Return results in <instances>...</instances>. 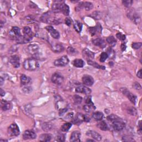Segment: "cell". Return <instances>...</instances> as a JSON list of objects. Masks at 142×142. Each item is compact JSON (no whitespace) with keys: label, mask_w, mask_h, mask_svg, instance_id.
<instances>
[{"label":"cell","mask_w":142,"mask_h":142,"mask_svg":"<svg viewBox=\"0 0 142 142\" xmlns=\"http://www.w3.org/2000/svg\"><path fill=\"white\" fill-rule=\"evenodd\" d=\"M109 122L112 123L113 128L116 131H120L125 128V124L123 120L114 114H111L107 117Z\"/></svg>","instance_id":"obj_1"},{"label":"cell","mask_w":142,"mask_h":142,"mask_svg":"<svg viewBox=\"0 0 142 142\" xmlns=\"http://www.w3.org/2000/svg\"><path fill=\"white\" fill-rule=\"evenodd\" d=\"M9 36L12 40L16 41L19 43H23V36L21 34V30L17 27H13L9 32Z\"/></svg>","instance_id":"obj_2"},{"label":"cell","mask_w":142,"mask_h":142,"mask_svg":"<svg viewBox=\"0 0 142 142\" xmlns=\"http://www.w3.org/2000/svg\"><path fill=\"white\" fill-rule=\"evenodd\" d=\"M40 64L35 58L26 59L23 62V67L26 70L33 71L37 69Z\"/></svg>","instance_id":"obj_3"},{"label":"cell","mask_w":142,"mask_h":142,"mask_svg":"<svg viewBox=\"0 0 142 142\" xmlns=\"http://www.w3.org/2000/svg\"><path fill=\"white\" fill-rule=\"evenodd\" d=\"M23 43H27L29 42L33 38V33L31 28L29 27H25L23 29Z\"/></svg>","instance_id":"obj_4"},{"label":"cell","mask_w":142,"mask_h":142,"mask_svg":"<svg viewBox=\"0 0 142 142\" xmlns=\"http://www.w3.org/2000/svg\"><path fill=\"white\" fill-rule=\"evenodd\" d=\"M40 47H39L37 44H30L27 47V50H28V53L31 54L32 56H33L35 58L38 56L39 54H40Z\"/></svg>","instance_id":"obj_5"},{"label":"cell","mask_w":142,"mask_h":142,"mask_svg":"<svg viewBox=\"0 0 142 142\" xmlns=\"http://www.w3.org/2000/svg\"><path fill=\"white\" fill-rule=\"evenodd\" d=\"M20 133L19 127L16 123H12L8 128V134L11 137H17Z\"/></svg>","instance_id":"obj_6"},{"label":"cell","mask_w":142,"mask_h":142,"mask_svg":"<svg viewBox=\"0 0 142 142\" xmlns=\"http://www.w3.org/2000/svg\"><path fill=\"white\" fill-rule=\"evenodd\" d=\"M69 63V59L67 56H63L59 59H56L54 62V66L57 67H64L67 66Z\"/></svg>","instance_id":"obj_7"},{"label":"cell","mask_w":142,"mask_h":142,"mask_svg":"<svg viewBox=\"0 0 142 142\" xmlns=\"http://www.w3.org/2000/svg\"><path fill=\"white\" fill-rule=\"evenodd\" d=\"M51 81H52L53 83L57 84V85H60L63 82L64 78L59 73H55L52 75V78H51Z\"/></svg>","instance_id":"obj_8"},{"label":"cell","mask_w":142,"mask_h":142,"mask_svg":"<svg viewBox=\"0 0 142 142\" xmlns=\"http://www.w3.org/2000/svg\"><path fill=\"white\" fill-rule=\"evenodd\" d=\"M83 82V83L86 86H92L94 83V79L90 75H84L82 79Z\"/></svg>","instance_id":"obj_9"},{"label":"cell","mask_w":142,"mask_h":142,"mask_svg":"<svg viewBox=\"0 0 142 142\" xmlns=\"http://www.w3.org/2000/svg\"><path fill=\"white\" fill-rule=\"evenodd\" d=\"M84 117H85V115H84V114L82 113H78L76 114V116H75L74 118L72 119V123L74 124L75 125H79L82 123L84 121Z\"/></svg>","instance_id":"obj_10"},{"label":"cell","mask_w":142,"mask_h":142,"mask_svg":"<svg viewBox=\"0 0 142 142\" xmlns=\"http://www.w3.org/2000/svg\"><path fill=\"white\" fill-rule=\"evenodd\" d=\"M121 91L123 93V94H124L127 97L129 101H131L132 103L134 104H135V101H136V96L134 94H133L132 93L129 92L128 90L126 88H121Z\"/></svg>","instance_id":"obj_11"},{"label":"cell","mask_w":142,"mask_h":142,"mask_svg":"<svg viewBox=\"0 0 142 142\" xmlns=\"http://www.w3.org/2000/svg\"><path fill=\"white\" fill-rule=\"evenodd\" d=\"M46 29L47 30V31L50 33L51 36H52L53 38L57 39V40H58V39L59 38V33L57 31L56 29H54L52 26H47L46 27Z\"/></svg>","instance_id":"obj_12"},{"label":"cell","mask_w":142,"mask_h":142,"mask_svg":"<svg viewBox=\"0 0 142 142\" xmlns=\"http://www.w3.org/2000/svg\"><path fill=\"white\" fill-rule=\"evenodd\" d=\"M37 137L36 134L33 131L27 130L23 133V139L28 140V139H34Z\"/></svg>","instance_id":"obj_13"},{"label":"cell","mask_w":142,"mask_h":142,"mask_svg":"<svg viewBox=\"0 0 142 142\" xmlns=\"http://www.w3.org/2000/svg\"><path fill=\"white\" fill-rule=\"evenodd\" d=\"M75 92L85 94H89L91 93V90L85 86L80 85L75 88Z\"/></svg>","instance_id":"obj_14"},{"label":"cell","mask_w":142,"mask_h":142,"mask_svg":"<svg viewBox=\"0 0 142 142\" xmlns=\"http://www.w3.org/2000/svg\"><path fill=\"white\" fill-rule=\"evenodd\" d=\"M10 62L14 68H19L20 66V58L17 55L12 56L10 58Z\"/></svg>","instance_id":"obj_15"},{"label":"cell","mask_w":142,"mask_h":142,"mask_svg":"<svg viewBox=\"0 0 142 142\" xmlns=\"http://www.w3.org/2000/svg\"><path fill=\"white\" fill-rule=\"evenodd\" d=\"M82 54L83 57H85L86 59H87V61L92 60V59L94 58V53L88 49H87V48H85L83 50Z\"/></svg>","instance_id":"obj_16"},{"label":"cell","mask_w":142,"mask_h":142,"mask_svg":"<svg viewBox=\"0 0 142 142\" xmlns=\"http://www.w3.org/2000/svg\"><path fill=\"white\" fill-rule=\"evenodd\" d=\"M86 134L97 141H101L102 140V136L96 131H89L87 132Z\"/></svg>","instance_id":"obj_17"},{"label":"cell","mask_w":142,"mask_h":142,"mask_svg":"<svg viewBox=\"0 0 142 142\" xmlns=\"http://www.w3.org/2000/svg\"><path fill=\"white\" fill-rule=\"evenodd\" d=\"M81 136V132L79 131H74L72 133L71 138H70V141H80V138Z\"/></svg>","instance_id":"obj_18"},{"label":"cell","mask_w":142,"mask_h":142,"mask_svg":"<svg viewBox=\"0 0 142 142\" xmlns=\"http://www.w3.org/2000/svg\"><path fill=\"white\" fill-rule=\"evenodd\" d=\"M60 12L65 15V16H68L69 14V7L67 5L65 4V3H61L60 5Z\"/></svg>","instance_id":"obj_19"},{"label":"cell","mask_w":142,"mask_h":142,"mask_svg":"<svg viewBox=\"0 0 142 142\" xmlns=\"http://www.w3.org/2000/svg\"><path fill=\"white\" fill-rule=\"evenodd\" d=\"M93 44L96 46L103 48L105 47V43L103 40L101 38H96L92 41Z\"/></svg>","instance_id":"obj_20"},{"label":"cell","mask_w":142,"mask_h":142,"mask_svg":"<svg viewBox=\"0 0 142 142\" xmlns=\"http://www.w3.org/2000/svg\"><path fill=\"white\" fill-rule=\"evenodd\" d=\"M96 107L93 102L88 103H86L85 105L83 106V109L86 111L87 113H90L93 110H94Z\"/></svg>","instance_id":"obj_21"},{"label":"cell","mask_w":142,"mask_h":142,"mask_svg":"<svg viewBox=\"0 0 142 142\" xmlns=\"http://www.w3.org/2000/svg\"><path fill=\"white\" fill-rule=\"evenodd\" d=\"M52 49L53 52L58 53L63 51V50H64V47H63V46L61 44L55 43L52 44Z\"/></svg>","instance_id":"obj_22"},{"label":"cell","mask_w":142,"mask_h":142,"mask_svg":"<svg viewBox=\"0 0 142 142\" xmlns=\"http://www.w3.org/2000/svg\"><path fill=\"white\" fill-rule=\"evenodd\" d=\"M1 107L2 109L4 111H7L10 109L11 105L9 102L5 100H2L1 102Z\"/></svg>","instance_id":"obj_23"},{"label":"cell","mask_w":142,"mask_h":142,"mask_svg":"<svg viewBox=\"0 0 142 142\" xmlns=\"http://www.w3.org/2000/svg\"><path fill=\"white\" fill-rule=\"evenodd\" d=\"M62 1H55L53 3L52 6V11L54 13H59L60 12V5Z\"/></svg>","instance_id":"obj_24"},{"label":"cell","mask_w":142,"mask_h":142,"mask_svg":"<svg viewBox=\"0 0 142 142\" xmlns=\"http://www.w3.org/2000/svg\"><path fill=\"white\" fill-rule=\"evenodd\" d=\"M104 114L101 112H96L93 113L92 114L93 118L97 121H100L103 118Z\"/></svg>","instance_id":"obj_25"},{"label":"cell","mask_w":142,"mask_h":142,"mask_svg":"<svg viewBox=\"0 0 142 142\" xmlns=\"http://www.w3.org/2000/svg\"><path fill=\"white\" fill-rule=\"evenodd\" d=\"M97 127L101 130H102V131H106L109 130V127L107 124L104 120H102V121L100 120V122L97 124Z\"/></svg>","instance_id":"obj_26"},{"label":"cell","mask_w":142,"mask_h":142,"mask_svg":"<svg viewBox=\"0 0 142 142\" xmlns=\"http://www.w3.org/2000/svg\"><path fill=\"white\" fill-rule=\"evenodd\" d=\"M73 65L77 68H82L84 65V62L81 59H75L73 61Z\"/></svg>","instance_id":"obj_27"},{"label":"cell","mask_w":142,"mask_h":142,"mask_svg":"<svg viewBox=\"0 0 142 142\" xmlns=\"http://www.w3.org/2000/svg\"><path fill=\"white\" fill-rule=\"evenodd\" d=\"M30 78L27 77V75L25 74H22L20 78V81H21V83L22 85H26V84H28L30 82Z\"/></svg>","instance_id":"obj_28"},{"label":"cell","mask_w":142,"mask_h":142,"mask_svg":"<svg viewBox=\"0 0 142 142\" xmlns=\"http://www.w3.org/2000/svg\"><path fill=\"white\" fill-rule=\"evenodd\" d=\"M74 28L78 33H81L82 29V24L79 21H75L73 24Z\"/></svg>","instance_id":"obj_29"},{"label":"cell","mask_w":142,"mask_h":142,"mask_svg":"<svg viewBox=\"0 0 142 142\" xmlns=\"http://www.w3.org/2000/svg\"><path fill=\"white\" fill-rule=\"evenodd\" d=\"M101 26L100 25H99V26H96V27H90L89 28V32L90 33V34L92 35V36H94L96 35V34L97 33V32H100L101 31L99 30V28H101Z\"/></svg>","instance_id":"obj_30"},{"label":"cell","mask_w":142,"mask_h":142,"mask_svg":"<svg viewBox=\"0 0 142 142\" xmlns=\"http://www.w3.org/2000/svg\"><path fill=\"white\" fill-rule=\"evenodd\" d=\"M88 62V64L90 66H92L93 67H94L96 68H98V69H105V67L103 66H101L98 65L97 63H96V62L93 61L92 60H88L87 61Z\"/></svg>","instance_id":"obj_31"},{"label":"cell","mask_w":142,"mask_h":142,"mask_svg":"<svg viewBox=\"0 0 142 142\" xmlns=\"http://www.w3.org/2000/svg\"><path fill=\"white\" fill-rule=\"evenodd\" d=\"M52 139V136L49 134H43L40 135V140L42 141H49Z\"/></svg>","instance_id":"obj_32"},{"label":"cell","mask_w":142,"mask_h":142,"mask_svg":"<svg viewBox=\"0 0 142 142\" xmlns=\"http://www.w3.org/2000/svg\"><path fill=\"white\" fill-rule=\"evenodd\" d=\"M72 126V124L71 123H66L63 124L61 127V131L62 132H68Z\"/></svg>","instance_id":"obj_33"},{"label":"cell","mask_w":142,"mask_h":142,"mask_svg":"<svg viewBox=\"0 0 142 142\" xmlns=\"http://www.w3.org/2000/svg\"><path fill=\"white\" fill-rule=\"evenodd\" d=\"M106 40H107V42H108V43L112 45V46H114V45H115L117 43V41H116V40L115 39V38H114L113 36H109V37H108L106 39Z\"/></svg>","instance_id":"obj_34"},{"label":"cell","mask_w":142,"mask_h":142,"mask_svg":"<svg viewBox=\"0 0 142 142\" xmlns=\"http://www.w3.org/2000/svg\"><path fill=\"white\" fill-rule=\"evenodd\" d=\"M83 7H84L86 11H90L93 8V5L91 2H83Z\"/></svg>","instance_id":"obj_35"},{"label":"cell","mask_w":142,"mask_h":142,"mask_svg":"<svg viewBox=\"0 0 142 142\" xmlns=\"http://www.w3.org/2000/svg\"><path fill=\"white\" fill-rule=\"evenodd\" d=\"M73 101L76 104H81L82 102L83 99L82 98V97L78 96V95H74L73 97Z\"/></svg>","instance_id":"obj_36"},{"label":"cell","mask_w":142,"mask_h":142,"mask_svg":"<svg viewBox=\"0 0 142 142\" xmlns=\"http://www.w3.org/2000/svg\"><path fill=\"white\" fill-rule=\"evenodd\" d=\"M67 51L69 54H70V55H72V56L75 55V54H76L78 52L77 50H75V48L72 47H69L67 48Z\"/></svg>","instance_id":"obj_37"},{"label":"cell","mask_w":142,"mask_h":142,"mask_svg":"<svg viewBox=\"0 0 142 142\" xmlns=\"http://www.w3.org/2000/svg\"><path fill=\"white\" fill-rule=\"evenodd\" d=\"M91 16L96 20H99L101 18V13L99 11H95L92 13Z\"/></svg>","instance_id":"obj_38"},{"label":"cell","mask_w":142,"mask_h":142,"mask_svg":"<svg viewBox=\"0 0 142 142\" xmlns=\"http://www.w3.org/2000/svg\"><path fill=\"white\" fill-rule=\"evenodd\" d=\"M107 53L108 54V57H111V58H113L115 56V52H114V51L112 49L111 47L108 48V50L107 51Z\"/></svg>","instance_id":"obj_39"},{"label":"cell","mask_w":142,"mask_h":142,"mask_svg":"<svg viewBox=\"0 0 142 142\" xmlns=\"http://www.w3.org/2000/svg\"><path fill=\"white\" fill-rule=\"evenodd\" d=\"M127 111L128 113L132 116H136L137 114V110H136V109L134 107H130L129 108H128Z\"/></svg>","instance_id":"obj_40"},{"label":"cell","mask_w":142,"mask_h":142,"mask_svg":"<svg viewBox=\"0 0 142 142\" xmlns=\"http://www.w3.org/2000/svg\"><path fill=\"white\" fill-rule=\"evenodd\" d=\"M108 57V55L107 52H102L100 56V61L101 62H104Z\"/></svg>","instance_id":"obj_41"},{"label":"cell","mask_w":142,"mask_h":142,"mask_svg":"<svg viewBox=\"0 0 142 142\" xmlns=\"http://www.w3.org/2000/svg\"><path fill=\"white\" fill-rule=\"evenodd\" d=\"M122 3L125 7H130L132 5L133 1H132V0H125V1H123Z\"/></svg>","instance_id":"obj_42"},{"label":"cell","mask_w":142,"mask_h":142,"mask_svg":"<svg viewBox=\"0 0 142 142\" xmlns=\"http://www.w3.org/2000/svg\"><path fill=\"white\" fill-rule=\"evenodd\" d=\"M142 43L141 42H136V43H133L132 44V48H133L135 50H138L141 47Z\"/></svg>","instance_id":"obj_43"},{"label":"cell","mask_w":142,"mask_h":142,"mask_svg":"<svg viewBox=\"0 0 142 142\" xmlns=\"http://www.w3.org/2000/svg\"><path fill=\"white\" fill-rule=\"evenodd\" d=\"M42 128H43V129L45 131H48L52 128V126L48 123H44L43 124V125H42Z\"/></svg>","instance_id":"obj_44"},{"label":"cell","mask_w":142,"mask_h":142,"mask_svg":"<svg viewBox=\"0 0 142 142\" xmlns=\"http://www.w3.org/2000/svg\"><path fill=\"white\" fill-rule=\"evenodd\" d=\"M116 37L119 39V40H120V41H124L125 40V36L124 35H123L122 33H120V32H118V33H117V35H116Z\"/></svg>","instance_id":"obj_45"},{"label":"cell","mask_w":142,"mask_h":142,"mask_svg":"<svg viewBox=\"0 0 142 142\" xmlns=\"http://www.w3.org/2000/svg\"><path fill=\"white\" fill-rule=\"evenodd\" d=\"M57 140L59 141H64L65 140V136L63 134H59L57 137Z\"/></svg>","instance_id":"obj_46"},{"label":"cell","mask_w":142,"mask_h":142,"mask_svg":"<svg viewBox=\"0 0 142 142\" xmlns=\"http://www.w3.org/2000/svg\"><path fill=\"white\" fill-rule=\"evenodd\" d=\"M133 87H134V88L136 90H140L141 89V86L140 84L138 83V82H135L133 85Z\"/></svg>","instance_id":"obj_47"},{"label":"cell","mask_w":142,"mask_h":142,"mask_svg":"<svg viewBox=\"0 0 142 142\" xmlns=\"http://www.w3.org/2000/svg\"><path fill=\"white\" fill-rule=\"evenodd\" d=\"M122 140L124 141H134L133 139L131 138V137H128V136H124V137H123L122 138Z\"/></svg>","instance_id":"obj_48"},{"label":"cell","mask_w":142,"mask_h":142,"mask_svg":"<svg viewBox=\"0 0 142 142\" xmlns=\"http://www.w3.org/2000/svg\"><path fill=\"white\" fill-rule=\"evenodd\" d=\"M72 21L70 18L67 17L65 19V23L68 26H70L72 25Z\"/></svg>","instance_id":"obj_49"},{"label":"cell","mask_w":142,"mask_h":142,"mask_svg":"<svg viewBox=\"0 0 142 142\" xmlns=\"http://www.w3.org/2000/svg\"><path fill=\"white\" fill-rule=\"evenodd\" d=\"M73 118V113H70L68 114L67 116L66 117V119H68V120H72Z\"/></svg>","instance_id":"obj_50"},{"label":"cell","mask_w":142,"mask_h":142,"mask_svg":"<svg viewBox=\"0 0 142 142\" xmlns=\"http://www.w3.org/2000/svg\"><path fill=\"white\" fill-rule=\"evenodd\" d=\"M67 111V109H61V110L59 111V116H63V114H64V113H65L66 112V111Z\"/></svg>","instance_id":"obj_51"},{"label":"cell","mask_w":142,"mask_h":142,"mask_svg":"<svg viewBox=\"0 0 142 142\" xmlns=\"http://www.w3.org/2000/svg\"><path fill=\"white\" fill-rule=\"evenodd\" d=\"M137 77H139V78H142V75H141V69H140L139 71L138 72V73L137 74Z\"/></svg>","instance_id":"obj_52"},{"label":"cell","mask_w":142,"mask_h":142,"mask_svg":"<svg viewBox=\"0 0 142 142\" xmlns=\"http://www.w3.org/2000/svg\"><path fill=\"white\" fill-rule=\"evenodd\" d=\"M120 47H121V49H122V51H124L125 50V49H126L125 44H124V43H122L121 44V46H120Z\"/></svg>","instance_id":"obj_53"},{"label":"cell","mask_w":142,"mask_h":142,"mask_svg":"<svg viewBox=\"0 0 142 142\" xmlns=\"http://www.w3.org/2000/svg\"><path fill=\"white\" fill-rule=\"evenodd\" d=\"M0 94H1L2 97L4 96L5 95V92L2 88L0 89Z\"/></svg>","instance_id":"obj_54"},{"label":"cell","mask_w":142,"mask_h":142,"mask_svg":"<svg viewBox=\"0 0 142 142\" xmlns=\"http://www.w3.org/2000/svg\"><path fill=\"white\" fill-rule=\"evenodd\" d=\"M4 78H3L2 77H0V85L1 86L3 85V84H4Z\"/></svg>","instance_id":"obj_55"},{"label":"cell","mask_w":142,"mask_h":142,"mask_svg":"<svg viewBox=\"0 0 142 142\" xmlns=\"http://www.w3.org/2000/svg\"><path fill=\"white\" fill-rule=\"evenodd\" d=\"M141 121H139V123H138V127H139V131L141 133Z\"/></svg>","instance_id":"obj_56"},{"label":"cell","mask_w":142,"mask_h":142,"mask_svg":"<svg viewBox=\"0 0 142 142\" xmlns=\"http://www.w3.org/2000/svg\"><path fill=\"white\" fill-rule=\"evenodd\" d=\"M87 141H94V140H93V139H88L87 140Z\"/></svg>","instance_id":"obj_57"},{"label":"cell","mask_w":142,"mask_h":142,"mask_svg":"<svg viewBox=\"0 0 142 142\" xmlns=\"http://www.w3.org/2000/svg\"><path fill=\"white\" fill-rule=\"evenodd\" d=\"M7 140H2V139H1L0 140V141L1 142H2V141H7Z\"/></svg>","instance_id":"obj_58"}]
</instances>
